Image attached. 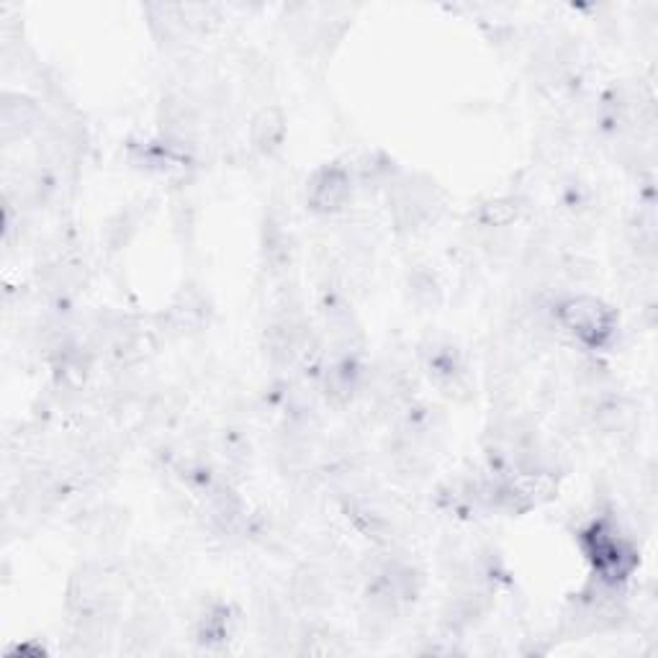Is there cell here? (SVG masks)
<instances>
[{
  "mask_svg": "<svg viewBox=\"0 0 658 658\" xmlns=\"http://www.w3.org/2000/svg\"><path fill=\"white\" fill-rule=\"evenodd\" d=\"M204 514L217 535H242L247 525L245 502L227 482H211L204 486Z\"/></svg>",
  "mask_w": 658,
  "mask_h": 658,
  "instance_id": "obj_2",
  "label": "cell"
},
{
  "mask_svg": "<svg viewBox=\"0 0 658 658\" xmlns=\"http://www.w3.org/2000/svg\"><path fill=\"white\" fill-rule=\"evenodd\" d=\"M350 198H353V178L340 164L319 168L309 178V185H306V204H309L312 211L325 214V217L345 211Z\"/></svg>",
  "mask_w": 658,
  "mask_h": 658,
  "instance_id": "obj_3",
  "label": "cell"
},
{
  "mask_svg": "<svg viewBox=\"0 0 658 658\" xmlns=\"http://www.w3.org/2000/svg\"><path fill=\"white\" fill-rule=\"evenodd\" d=\"M293 255H296L293 232L285 224V219L273 211L270 217H266V224H263V257H266L270 270L281 273V270L293 263Z\"/></svg>",
  "mask_w": 658,
  "mask_h": 658,
  "instance_id": "obj_6",
  "label": "cell"
},
{
  "mask_svg": "<svg viewBox=\"0 0 658 658\" xmlns=\"http://www.w3.org/2000/svg\"><path fill=\"white\" fill-rule=\"evenodd\" d=\"M139 217L132 211H119L113 214L109 219V224H106V242H109L111 249L124 247L129 240H132V234L137 232Z\"/></svg>",
  "mask_w": 658,
  "mask_h": 658,
  "instance_id": "obj_12",
  "label": "cell"
},
{
  "mask_svg": "<svg viewBox=\"0 0 658 658\" xmlns=\"http://www.w3.org/2000/svg\"><path fill=\"white\" fill-rule=\"evenodd\" d=\"M0 124H3L5 139H21L41 126V109L32 98L5 93L0 103Z\"/></svg>",
  "mask_w": 658,
  "mask_h": 658,
  "instance_id": "obj_5",
  "label": "cell"
},
{
  "mask_svg": "<svg viewBox=\"0 0 658 658\" xmlns=\"http://www.w3.org/2000/svg\"><path fill=\"white\" fill-rule=\"evenodd\" d=\"M406 285H410V298L422 312L432 309V306L440 304L442 289L438 276H435L432 270L417 268L414 273H410V278H406Z\"/></svg>",
  "mask_w": 658,
  "mask_h": 658,
  "instance_id": "obj_10",
  "label": "cell"
},
{
  "mask_svg": "<svg viewBox=\"0 0 658 658\" xmlns=\"http://www.w3.org/2000/svg\"><path fill=\"white\" fill-rule=\"evenodd\" d=\"M520 202L517 198L512 196H504V198H497V202H489L484 206L482 211V219H484V227L489 229H507L512 227V221H517L520 217Z\"/></svg>",
  "mask_w": 658,
  "mask_h": 658,
  "instance_id": "obj_11",
  "label": "cell"
},
{
  "mask_svg": "<svg viewBox=\"0 0 658 658\" xmlns=\"http://www.w3.org/2000/svg\"><path fill=\"white\" fill-rule=\"evenodd\" d=\"M363 381H366V370L357 361H329L325 376H321V391H325L327 402L342 406L353 402L363 391Z\"/></svg>",
  "mask_w": 658,
  "mask_h": 658,
  "instance_id": "obj_4",
  "label": "cell"
},
{
  "mask_svg": "<svg viewBox=\"0 0 658 658\" xmlns=\"http://www.w3.org/2000/svg\"><path fill=\"white\" fill-rule=\"evenodd\" d=\"M556 325L589 350H602L614 338V312L589 293H578L556 304Z\"/></svg>",
  "mask_w": 658,
  "mask_h": 658,
  "instance_id": "obj_1",
  "label": "cell"
},
{
  "mask_svg": "<svg viewBox=\"0 0 658 658\" xmlns=\"http://www.w3.org/2000/svg\"><path fill=\"white\" fill-rule=\"evenodd\" d=\"M293 592V602L302 605L304 610H319V607L327 605V582L325 576L317 574V571L304 569L293 576L291 584Z\"/></svg>",
  "mask_w": 658,
  "mask_h": 658,
  "instance_id": "obj_9",
  "label": "cell"
},
{
  "mask_svg": "<svg viewBox=\"0 0 658 658\" xmlns=\"http://www.w3.org/2000/svg\"><path fill=\"white\" fill-rule=\"evenodd\" d=\"M285 139V117L278 106H266L263 111L255 113L253 124H249V145L257 155L273 157L283 147Z\"/></svg>",
  "mask_w": 658,
  "mask_h": 658,
  "instance_id": "obj_7",
  "label": "cell"
},
{
  "mask_svg": "<svg viewBox=\"0 0 658 658\" xmlns=\"http://www.w3.org/2000/svg\"><path fill=\"white\" fill-rule=\"evenodd\" d=\"M232 610H229L227 605H209L202 612V618H198V641L204 643V646H221V643H227L232 638Z\"/></svg>",
  "mask_w": 658,
  "mask_h": 658,
  "instance_id": "obj_8",
  "label": "cell"
}]
</instances>
